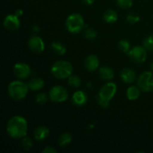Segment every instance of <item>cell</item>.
Instances as JSON below:
<instances>
[{
    "label": "cell",
    "instance_id": "25",
    "mask_svg": "<svg viewBox=\"0 0 153 153\" xmlns=\"http://www.w3.org/2000/svg\"><path fill=\"white\" fill-rule=\"evenodd\" d=\"M21 145H22V147L25 150L28 151L32 148L33 142L30 137L25 136V137H24L23 138H22V141H21Z\"/></svg>",
    "mask_w": 153,
    "mask_h": 153
},
{
    "label": "cell",
    "instance_id": "26",
    "mask_svg": "<svg viewBox=\"0 0 153 153\" xmlns=\"http://www.w3.org/2000/svg\"><path fill=\"white\" fill-rule=\"evenodd\" d=\"M84 35H85V38L88 39V40H94L97 37V34L95 30L91 28H88L85 31Z\"/></svg>",
    "mask_w": 153,
    "mask_h": 153
},
{
    "label": "cell",
    "instance_id": "33",
    "mask_svg": "<svg viewBox=\"0 0 153 153\" xmlns=\"http://www.w3.org/2000/svg\"><path fill=\"white\" fill-rule=\"evenodd\" d=\"M32 31H34V32H39L40 31V28H39V27L37 26V25H34V26L32 27Z\"/></svg>",
    "mask_w": 153,
    "mask_h": 153
},
{
    "label": "cell",
    "instance_id": "23",
    "mask_svg": "<svg viewBox=\"0 0 153 153\" xmlns=\"http://www.w3.org/2000/svg\"><path fill=\"white\" fill-rule=\"evenodd\" d=\"M68 83L73 88H79L81 85V79L76 75H71L68 78Z\"/></svg>",
    "mask_w": 153,
    "mask_h": 153
},
{
    "label": "cell",
    "instance_id": "2",
    "mask_svg": "<svg viewBox=\"0 0 153 153\" xmlns=\"http://www.w3.org/2000/svg\"><path fill=\"white\" fill-rule=\"evenodd\" d=\"M117 87L114 82H108L105 84L100 90L98 95L97 97V100L99 105L103 108H108L109 102L113 99L117 93Z\"/></svg>",
    "mask_w": 153,
    "mask_h": 153
},
{
    "label": "cell",
    "instance_id": "30",
    "mask_svg": "<svg viewBox=\"0 0 153 153\" xmlns=\"http://www.w3.org/2000/svg\"><path fill=\"white\" fill-rule=\"evenodd\" d=\"M42 152L43 153H56L57 150L52 146H46Z\"/></svg>",
    "mask_w": 153,
    "mask_h": 153
},
{
    "label": "cell",
    "instance_id": "21",
    "mask_svg": "<svg viewBox=\"0 0 153 153\" xmlns=\"http://www.w3.org/2000/svg\"><path fill=\"white\" fill-rule=\"evenodd\" d=\"M52 50L58 55H64L66 53V47L60 42H52L51 44Z\"/></svg>",
    "mask_w": 153,
    "mask_h": 153
},
{
    "label": "cell",
    "instance_id": "5",
    "mask_svg": "<svg viewBox=\"0 0 153 153\" xmlns=\"http://www.w3.org/2000/svg\"><path fill=\"white\" fill-rule=\"evenodd\" d=\"M85 22L82 16L79 13H74L70 14L66 19V27L69 32L78 34L83 29Z\"/></svg>",
    "mask_w": 153,
    "mask_h": 153
},
{
    "label": "cell",
    "instance_id": "8",
    "mask_svg": "<svg viewBox=\"0 0 153 153\" xmlns=\"http://www.w3.org/2000/svg\"><path fill=\"white\" fill-rule=\"evenodd\" d=\"M146 49L143 46H136L131 48L128 52V55L131 61L137 64H141L146 60L147 57V52Z\"/></svg>",
    "mask_w": 153,
    "mask_h": 153
},
{
    "label": "cell",
    "instance_id": "20",
    "mask_svg": "<svg viewBox=\"0 0 153 153\" xmlns=\"http://www.w3.org/2000/svg\"><path fill=\"white\" fill-rule=\"evenodd\" d=\"M72 141V135L68 132L63 133L58 138V144L61 147L67 146Z\"/></svg>",
    "mask_w": 153,
    "mask_h": 153
},
{
    "label": "cell",
    "instance_id": "16",
    "mask_svg": "<svg viewBox=\"0 0 153 153\" xmlns=\"http://www.w3.org/2000/svg\"><path fill=\"white\" fill-rule=\"evenodd\" d=\"M99 76L102 80L110 81L114 77V73L111 67H102L99 70Z\"/></svg>",
    "mask_w": 153,
    "mask_h": 153
},
{
    "label": "cell",
    "instance_id": "17",
    "mask_svg": "<svg viewBox=\"0 0 153 153\" xmlns=\"http://www.w3.org/2000/svg\"><path fill=\"white\" fill-rule=\"evenodd\" d=\"M44 81L40 78H34L28 83L29 89L31 91H40L44 86Z\"/></svg>",
    "mask_w": 153,
    "mask_h": 153
},
{
    "label": "cell",
    "instance_id": "32",
    "mask_svg": "<svg viewBox=\"0 0 153 153\" xmlns=\"http://www.w3.org/2000/svg\"><path fill=\"white\" fill-rule=\"evenodd\" d=\"M22 13H23V11H22L21 9H18V10H16V12H15V14H16L17 16H19V17L22 16Z\"/></svg>",
    "mask_w": 153,
    "mask_h": 153
},
{
    "label": "cell",
    "instance_id": "14",
    "mask_svg": "<svg viewBox=\"0 0 153 153\" xmlns=\"http://www.w3.org/2000/svg\"><path fill=\"white\" fill-rule=\"evenodd\" d=\"M73 104L77 106H82L88 101V96L84 91H78L74 93L72 98Z\"/></svg>",
    "mask_w": 153,
    "mask_h": 153
},
{
    "label": "cell",
    "instance_id": "7",
    "mask_svg": "<svg viewBox=\"0 0 153 153\" xmlns=\"http://www.w3.org/2000/svg\"><path fill=\"white\" fill-rule=\"evenodd\" d=\"M49 98L55 102H63L68 98V93L64 87L56 85L51 88L49 91Z\"/></svg>",
    "mask_w": 153,
    "mask_h": 153
},
{
    "label": "cell",
    "instance_id": "34",
    "mask_svg": "<svg viewBox=\"0 0 153 153\" xmlns=\"http://www.w3.org/2000/svg\"><path fill=\"white\" fill-rule=\"evenodd\" d=\"M150 70L153 72V61L151 63V64H150Z\"/></svg>",
    "mask_w": 153,
    "mask_h": 153
},
{
    "label": "cell",
    "instance_id": "12",
    "mask_svg": "<svg viewBox=\"0 0 153 153\" xmlns=\"http://www.w3.org/2000/svg\"><path fill=\"white\" fill-rule=\"evenodd\" d=\"M100 65V60L97 55H91L85 59V67L88 72H94L97 70Z\"/></svg>",
    "mask_w": 153,
    "mask_h": 153
},
{
    "label": "cell",
    "instance_id": "27",
    "mask_svg": "<svg viewBox=\"0 0 153 153\" xmlns=\"http://www.w3.org/2000/svg\"><path fill=\"white\" fill-rule=\"evenodd\" d=\"M117 4L121 8H129L132 6V0H117Z\"/></svg>",
    "mask_w": 153,
    "mask_h": 153
},
{
    "label": "cell",
    "instance_id": "6",
    "mask_svg": "<svg viewBox=\"0 0 153 153\" xmlns=\"http://www.w3.org/2000/svg\"><path fill=\"white\" fill-rule=\"evenodd\" d=\"M137 87L143 92L153 91V73L146 71L141 73L137 80Z\"/></svg>",
    "mask_w": 153,
    "mask_h": 153
},
{
    "label": "cell",
    "instance_id": "18",
    "mask_svg": "<svg viewBox=\"0 0 153 153\" xmlns=\"http://www.w3.org/2000/svg\"><path fill=\"white\" fill-rule=\"evenodd\" d=\"M140 88H137V86H131L127 89L126 91V97L131 101L137 100L140 97Z\"/></svg>",
    "mask_w": 153,
    "mask_h": 153
},
{
    "label": "cell",
    "instance_id": "24",
    "mask_svg": "<svg viewBox=\"0 0 153 153\" xmlns=\"http://www.w3.org/2000/svg\"><path fill=\"white\" fill-rule=\"evenodd\" d=\"M118 46H119L120 49L123 52H125V53H128L130 49H131L130 43L127 40H125V39L120 40V42L118 43Z\"/></svg>",
    "mask_w": 153,
    "mask_h": 153
},
{
    "label": "cell",
    "instance_id": "15",
    "mask_svg": "<svg viewBox=\"0 0 153 153\" xmlns=\"http://www.w3.org/2000/svg\"><path fill=\"white\" fill-rule=\"evenodd\" d=\"M49 128L45 126H39L35 128L34 131V137L35 140L38 141L45 140L49 136Z\"/></svg>",
    "mask_w": 153,
    "mask_h": 153
},
{
    "label": "cell",
    "instance_id": "11",
    "mask_svg": "<svg viewBox=\"0 0 153 153\" xmlns=\"http://www.w3.org/2000/svg\"><path fill=\"white\" fill-rule=\"evenodd\" d=\"M3 25L6 29L8 30H16L19 28L20 22H19V16L16 14H8L4 18Z\"/></svg>",
    "mask_w": 153,
    "mask_h": 153
},
{
    "label": "cell",
    "instance_id": "1",
    "mask_svg": "<svg viewBox=\"0 0 153 153\" xmlns=\"http://www.w3.org/2000/svg\"><path fill=\"white\" fill-rule=\"evenodd\" d=\"M7 134L13 139H20L25 137L28 132V123L22 116H13L10 118L6 126Z\"/></svg>",
    "mask_w": 153,
    "mask_h": 153
},
{
    "label": "cell",
    "instance_id": "31",
    "mask_svg": "<svg viewBox=\"0 0 153 153\" xmlns=\"http://www.w3.org/2000/svg\"><path fill=\"white\" fill-rule=\"evenodd\" d=\"M84 1V3L88 5H91L92 4H94V2L95 1V0H82Z\"/></svg>",
    "mask_w": 153,
    "mask_h": 153
},
{
    "label": "cell",
    "instance_id": "3",
    "mask_svg": "<svg viewBox=\"0 0 153 153\" xmlns=\"http://www.w3.org/2000/svg\"><path fill=\"white\" fill-rule=\"evenodd\" d=\"M28 90L29 87L28 84L24 83L21 81H13L9 84L7 93L12 100L15 101H20L26 97Z\"/></svg>",
    "mask_w": 153,
    "mask_h": 153
},
{
    "label": "cell",
    "instance_id": "19",
    "mask_svg": "<svg viewBox=\"0 0 153 153\" xmlns=\"http://www.w3.org/2000/svg\"><path fill=\"white\" fill-rule=\"evenodd\" d=\"M103 18H104V20L108 23H114L117 21L118 15L116 11L110 9L105 12Z\"/></svg>",
    "mask_w": 153,
    "mask_h": 153
},
{
    "label": "cell",
    "instance_id": "13",
    "mask_svg": "<svg viewBox=\"0 0 153 153\" xmlns=\"http://www.w3.org/2000/svg\"><path fill=\"white\" fill-rule=\"evenodd\" d=\"M120 78L123 82L126 84H131L136 79L134 71L129 68H123L120 71Z\"/></svg>",
    "mask_w": 153,
    "mask_h": 153
},
{
    "label": "cell",
    "instance_id": "29",
    "mask_svg": "<svg viewBox=\"0 0 153 153\" xmlns=\"http://www.w3.org/2000/svg\"><path fill=\"white\" fill-rule=\"evenodd\" d=\"M47 96L46 94H45L44 93H40V94H38L35 97V100L38 104L43 105L44 103L46 102L47 101Z\"/></svg>",
    "mask_w": 153,
    "mask_h": 153
},
{
    "label": "cell",
    "instance_id": "9",
    "mask_svg": "<svg viewBox=\"0 0 153 153\" xmlns=\"http://www.w3.org/2000/svg\"><path fill=\"white\" fill-rule=\"evenodd\" d=\"M13 74L16 78L20 79H25L29 76L31 69L27 64L23 62L16 63L13 67Z\"/></svg>",
    "mask_w": 153,
    "mask_h": 153
},
{
    "label": "cell",
    "instance_id": "28",
    "mask_svg": "<svg viewBox=\"0 0 153 153\" xmlns=\"http://www.w3.org/2000/svg\"><path fill=\"white\" fill-rule=\"evenodd\" d=\"M126 20L131 24H135L140 21V16L139 15L134 13H130L127 15Z\"/></svg>",
    "mask_w": 153,
    "mask_h": 153
},
{
    "label": "cell",
    "instance_id": "10",
    "mask_svg": "<svg viewBox=\"0 0 153 153\" xmlns=\"http://www.w3.org/2000/svg\"><path fill=\"white\" fill-rule=\"evenodd\" d=\"M28 47L34 53H41L45 49L44 42L39 36H33L28 40Z\"/></svg>",
    "mask_w": 153,
    "mask_h": 153
},
{
    "label": "cell",
    "instance_id": "4",
    "mask_svg": "<svg viewBox=\"0 0 153 153\" xmlns=\"http://www.w3.org/2000/svg\"><path fill=\"white\" fill-rule=\"evenodd\" d=\"M51 72L56 79H65L72 75L73 66L69 61H58L52 65Z\"/></svg>",
    "mask_w": 153,
    "mask_h": 153
},
{
    "label": "cell",
    "instance_id": "22",
    "mask_svg": "<svg viewBox=\"0 0 153 153\" xmlns=\"http://www.w3.org/2000/svg\"><path fill=\"white\" fill-rule=\"evenodd\" d=\"M143 46L149 52H153V35L147 36L143 41Z\"/></svg>",
    "mask_w": 153,
    "mask_h": 153
}]
</instances>
